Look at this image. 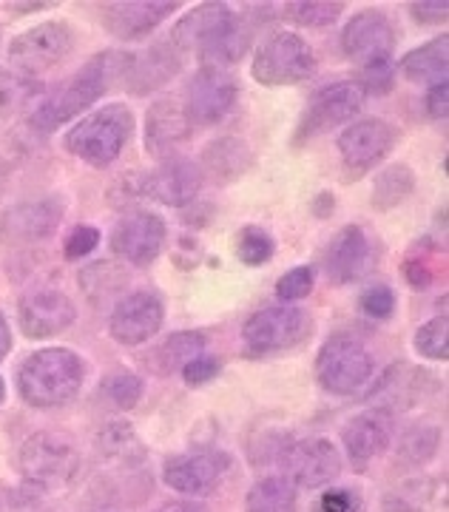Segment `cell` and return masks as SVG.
Listing matches in <instances>:
<instances>
[{"label": "cell", "mask_w": 449, "mask_h": 512, "mask_svg": "<svg viewBox=\"0 0 449 512\" xmlns=\"http://www.w3.org/2000/svg\"><path fill=\"white\" fill-rule=\"evenodd\" d=\"M20 330L29 339H49L69 328L74 322V305L66 293L43 288L20 299Z\"/></svg>", "instance_id": "15"}, {"label": "cell", "mask_w": 449, "mask_h": 512, "mask_svg": "<svg viewBox=\"0 0 449 512\" xmlns=\"http://www.w3.org/2000/svg\"><path fill=\"white\" fill-rule=\"evenodd\" d=\"M191 128L194 126L188 123V114L177 100H160L151 106L145 120V148L154 157L168 160L177 148L188 143Z\"/></svg>", "instance_id": "23"}, {"label": "cell", "mask_w": 449, "mask_h": 512, "mask_svg": "<svg viewBox=\"0 0 449 512\" xmlns=\"http://www.w3.org/2000/svg\"><path fill=\"white\" fill-rule=\"evenodd\" d=\"M393 77H396V69H393L390 57H387V60H376V63H367V66H364V83H361V89L376 94L390 92Z\"/></svg>", "instance_id": "42"}, {"label": "cell", "mask_w": 449, "mask_h": 512, "mask_svg": "<svg viewBox=\"0 0 449 512\" xmlns=\"http://www.w3.org/2000/svg\"><path fill=\"white\" fill-rule=\"evenodd\" d=\"M228 456L205 450V453H191V456H177L165 464V484L171 490L185 495H205L219 484V478L228 470Z\"/></svg>", "instance_id": "19"}, {"label": "cell", "mask_w": 449, "mask_h": 512, "mask_svg": "<svg viewBox=\"0 0 449 512\" xmlns=\"http://www.w3.org/2000/svg\"><path fill=\"white\" fill-rule=\"evenodd\" d=\"M3 396H6V384H3V376H0V404H3Z\"/></svg>", "instance_id": "51"}, {"label": "cell", "mask_w": 449, "mask_h": 512, "mask_svg": "<svg viewBox=\"0 0 449 512\" xmlns=\"http://www.w3.org/2000/svg\"><path fill=\"white\" fill-rule=\"evenodd\" d=\"M313 282H316V274H313L310 268H293V271H288V274L276 282V296H279L282 302L305 299L307 293L313 291Z\"/></svg>", "instance_id": "40"}, {"label": "cell", "mask_w": 449, "mask_h": 512, "mask_svg": "<svg viewBox=\"0 0 449 512\" xmlns=\"http://www.w3.org/2000/svg\"><path fill=\"white\" fill-rule=\"evenodd\" d=\"M202 188V168L191 160H165L143 180V191L162 205H188Z\"/></svg>", "instance_id": "21"}, {"label": "cell", "mask_w": 449, "mask_h": 512, "mask_svg": "<svg viewBox=\"0 0 449 512\" xmlns=\"http://www.w3.org/2000/svg\"><path fill=\"white\" fill-rule=\"evenodd\" d=\"M108 325H111V336L120 345H143L162 328L160 296L151 291H137L120 299Z\"/></svg>", "instance_id": "14"}, {"label": "cell", "mask_w": 449, "mask_h": 512, "mask_svg": "<svg viewBox=\"0 0 449 512\" xmlns=\"http://www.w3.org/2000/svg\"><path fill=\"white\" fill-rule=\"evenodd\" d=\"M359 507V493H353V490H327L319 498L313 512H359Z\"/></svg>", "instance_id": "45"}, {"label": "cell", "mask_w": 449, "mask_h": 512, "mask_svg": "<svg viewBox=\"0 0 449 512\" xmlns=\"http://www.w3.org/2000/svg\"><path fill=\"white\" fill-rule=\"evenodd\" d=\"M165 245V222L151 211H134L114 228L111 248L131 265H151Z\"/></svg>", "instance_id": "16"}, {"label": "cell", "mask_w": 449, "mask_h": 512, "mask_svg": "<svg viewBox=\"0 0 449 512\" xmlns=\"http://www.w3.org/2000/svg\"><path fill=\"white\" fill-rule=\"evenodd\" d=\"M248 163H251V151L236 137H225L219 143H211L205 151V168L219 180H231L236 174H242Z\"/></svg>", "instance_id": "30"}, {"label": "cell", "mask_w": 449, "mask_h": 512, "mask_svg": "<svg viewBox=\"0 0 449 512\" xmlns=\"http://www.w3.org/2000/svg\"><path fill=\"white\" fill-rule=\"evenodd\" d=\"M447 328H449L447 316H435V319H430L424 328H418V333H415V350H418L421 356H427V359L447 362L449 359Z\"/></svg>", "instance_id": "35"}, {"label": "cell", "mask_w": 449, "mask_h": 512, "mask_svg": "<svg viewBox=\"0 0 449 512\" xmlns=\"http://www.w3.org/2000/svg\"><path fill=\"white\" fill-rule=\"evenodd\" d=\"M18 470L29 484L43 487V490H57V487L72 484L77 478L80 456L66 441L46 436V433H37L20 447Z\"/></svg>", "instance_id": "5"}, {"label": "cell", "mask_w": 449, "mask_h": 512, "mask_svg": "<svg viewBox=\"0 0 449 512\" xmlns=\"http://www.w3.org/2000/svg\"><path fill=\"white\" fill-rule=\"evenodd\" d=\"M361 311L367 313L370 319H387L390 313L396 311V296L387 285H370L367 291L361 293Z\"/></svg>", "instance_id": "41"}, {"label": "cell", "mask_w": 449, "mask_h": 512, "mask_svg": "<svg viewBox=\"0 0 449 512\" xmlns=\"http://www.w3.org/2000/svg\"><path fill=\"white\" fill-rule=\"evenodd\" d=\"M157 512H202L199 504H191V501H185V504H168V507H162Z\"/></svg>", "instance_id": "50"}, {"label": "cell", "mask_w": 449, "mask_h": 512, "mask_svg": "<svg viewBox=\"0 0 449 512\" xmlns=\"http://www.w3.org/2000/svg\"><path fill=\"white\" fill-rule=\"evenodd\" d=\"M37 94H40V83H35V77L0 72V120H9L29 109Z\"/></svg>", "instance_id": "31"}, {"label": "cell", "mask_w": 449, "mask_h": 512, "mask_svg": "<svg viewBox=\"0 0 449 512\" xmlns=\"http://www.w3.org/2000/svg\"><path fill=\"white\" fill-rule=\"evenodd\" d=\"M364 100H367V92L361 89V83L344 80V83L324 86L310 97L305 114H302V123H299V131H296V140L305 143L310 137H316L319 131H327V128L350 120L353 114H359L364 109Z\"/></svg>", "instance_id": "9"}, {"label": "cell", "mask_w": 449, "mask_h": 512, "mask_svg": "<svg viewBox=\"0 0 449 512\" xmlns=\"http://www.w3.org/2000/svg\"><path fill=\"white\" fill-rule=\"evenodd\" d=\"M100 447L108 458H120L126 464L143 461V444L134 436V427L126 421H111L100 436Z\"/></svg>", "instance_id": "34"}, {"label": "cell", "mask_w": 449, "mask_h": 512, "mask_svg": "<svg viewBox=\"0 0 449 512\" xmlns=\"http://www.w3.org/2000/svg\"><path fill=\"white\" fill-rule=\"evenodd\" d=\"M9 350H12V333H9V325H6L3 313H0V359H3Z\"/></svg>", "instance_id": "49"}, {"label": "cell", "mask_w": 449, "mask_h": 512, "mask_svg": "<svg viewBox=\"0 0 449 512\" xmlns=\"http://www.w3.org/2000/svg\"><path fill=\"white\" fill-rule=\"evenodd\" d=\"M74 49V32L63 20H46L35 29L23 32L9 46V63L20 69L23 77L49 72Z\"/></svg>", "instance_id": "7"}, {"label": "cell", "mask_w": 449, "mask_h": 512, "mask_svg": "<svg viewBox=\"0 0 449 512\" xmlns=\"http://www.w3.org/2000/svg\"><path fill=\"white\" fill-rule=\"evenodd\" d=\"M177 9V3L168 0H145V3H108L103 6V23L120 40H137L151 29H157L162 20Z\"/></svg>", "instance_id": "24"}, {"label": "cell", "mask_w": 449, "mask_h": 512, "mask_svg": "<svg viewBox=\"0 0 449 512\" xmlns=\"http://www.w3.org/2000/svg\"><path fill=\"white\" fill-rule=\"evenodd\" d=\"M177 66H180L177 55L160 43L145 55L123 57V80L134 89V94H145L154 86H162L168 77H174Z\"/></svg>", "instance_id": "26"}, {"label": "cell", "mask_w": 449, "mask_h": 512, "mask_svg": "<svg viewBox=\"0 0 449 512\" xmlns=\"http://www.w3.org/2000/svg\"><path fill=\"white\" fill-rule=\"evenodd\" d=\"M342 12V3H290L285 6V18L296 20L299 26H330Z\"/></svg>", "instance_id": "37"}, {"label": "cell", "mask_w": 449, "mask_h": 512, "mask_svg": "<svg viewBox=\"0 0 449 512\" xmlns=\"http://www.w3.org/2000/svg\"><path fill=\"white\" fill-rule=\"evenodd\" d=\"M447 43L449 37H435L430 40L427 46H421V49H413L410 55L401 57V63H398V69L404 77H410L415 83H444L447 80Z\"/></svg>", "instance_id": "27"}, {"label": "cell", "mask_w": 449, "mask_h": 512, "mask_svg": "<svg viewBox=\"0 0 449 512\" xmlns=\"http://www.w3.org/2000/svg\"><path fill=\"white\" fill-rule=\"evenodd\" d=\"M415 177L407 165H390L387 171H381L373 185V205L381 211L396 208L398 202H404L413 194Z\"/></svg>", "instance_id": "33"}, {"label": "cell", "mask_w": 449, "mask_h": 512, "mask_svg": "<svg viewBox=\"0 0 449 512\" xmlns=\"http://www.w3.org/2000/svg\"><path fill=\"white\" fill-rule=\"evenodd\" d=\"M430 373L418 370L410 362H396L384 370V376L378 379L376 387L370 390L367 402L373 404L376 410L373 413H404V410H413L415 404L424 402V396L432 393Z\"/></svg>", "instance_id": "12"}, {"label": "cell", "mask_w": 449, "mask_h": 512, "mask_svg": "<svg viewBox=\"0 0 449 512\" xmlns=\"http://www.w3.org/2000/svg\"><path fill=\"white\" fill-rule=\"evenodd\" d=\"M100 242V231L91 225H80L74 228L69 239H66V259H80V256L91 254Z\"/></svg>", "instance_id": "44"}, {"label": "cell", "mask_w": 449, "mask_h": 512, "mask_svg": "<svg viewBox=\"0 0 449 512\" xmlns=\"http://www.w3.org/2000/svg\"><path fill=\"white\" fill-rule=\"evenodd\" d=\"M131 128H134V117L126 106H117V103L103 106L69 131L66 148L74 157L103 168L120 157V151L126 148L128 137H131Z\"/></svg>", "instance_id": "3"}, {"label": "cell", "mask_w": 449, "mask_h": 512, "mask_svg": "<svg viewBox=\"0 0 449 512\" xmlns=\"http://www.w3.org/2000/svg\"><path fill=\"white\" fill-rule=\"evenodd\" d=\"M373 262H376V254L367 234L359 225H347L342 234H336V239L330 242L324 254V271L333 285H347L367 274Z\"/></svg>", "instance_id": "18"}, {"label": "cell", "mask_w": 449, "mask_h": 512, "mask_svg": "<svg viewBox=\"0 0 449 512\" xmlns=\"http://www.w3.org/2000/svg\"><path fill=\"white\" fill-rule=\"evenodd\" d=\"M310 336V316L302 308L279 305L253 313L242 328V339L253 353H276L296 348Z\"/></svg>", "instance_id": "8"}, {"label": "cell", "mask_w": 449, "mask_h": 512, "mask_svg": "<svg viewBox=\"0 0 449 512\" xmlns=\"http://www.w3.org/2000/svg\"><path fill=\"white\" fill-rule=\"evenodd\" d=\"M342 439L347 456L353 458L359 467H364L367 461H373V458L381 456L390 447V424L378 413L356 416L344 427Z\"/></svg>", "instance_id": "25"}, {"label": "cell", "mask_w": 449, "mask_h": 512, "mask_svg": "<svg viewBox=\"0 0 449 512\" xmlns=\"http://www.w3.org/2000/svg\"><path fill=\"white\" fill-rule=\"evenodd\" d=\"M427 111H430V117H435V120L447 117V111H449L447 80H444V83H435L430 92H427Z\"/></svg>", "instance_id": "46"}, {"label": "cell", "mask_w": 449, "mask_h": 512, "mask_svg": "<svg viewBox=\"0 0 449 512\" xmlns=\"http://www.w3.org/2000/svg\"><path fill=\"white\" fill-rule=\"evenodd\" d=\"M63 217V205L60 200H37L20 202L15 208H9L0 220V237L6 242H40V239L52 237L54 228L60 225Z\"/></svg>", "instance_id": "20"}, {"label": "cell", "mask_w": 449, "mask_h": 512, "mask_svg": "<svg viewBox=\"0 0 449 512\" xmlns=\"http://www.w3.org/2000/svg\"><path fill=\"white\" fill-rule=\"evenodd\" d=\"M128 276L120 265L114 262H94L83 274H80V288L86 291L94 305H103L108 299H114L117 293L126 288Z\"/></svg>", "instance_id": "29"}, {"label": "cell", "mask_w": 449, "mask_h": 512, "mask_svg": "<svg viewBox=\"0 0 449 512\" xmlns=\"http://www.w3.org/2000/svg\"><path fill=\"white\" fill-rule=\"evenodd\" d=\"M219 370H222L219 359H214V356H197V359H191L188 365L182 367V379L191 387H199V384L211 382Z\"/></svg>", "instance_id": "43"}, {"label": "cell", "mask_w": 449, "mask_h": 512, "mask_svg": "<svg viewBox=\"0 0 449 512\" xmlns=\"http://www.w3.org/2000/svg\"><path fill=\"white\" fill-rule=\"evenodd\" d=\"M106 393L111 402L117 404L120 410H131L134 404L140 402L143 393V382L134 373H114L106 382Z\"/></svg>", "instance_id": "39"}, {"label": "cell", "mask_w": 449, "mask_h": 512, "mask_svg": "<svg viewBox=\"0 0 449 512\" xmlns=\"http://www.w3.org/2000/svg\"><path fill=\"white\" fill-rule=\"evenodd\" d=\"M438 441H441V436H438L435 427H413V430H407L404 439H401V458H404L407 464H421V461H427V458L435 456Z\"/></svg>", "instance_id": "36"}, {"label": "cell", "mask_w": 449, "mask_h": 512, "mask_svg": "<svg viewBox=\"0 0 449 512\" xmlns=\"http://www.w3.org/2000/svg\"><path fill=\"white\" fill-rule=\"evenodd\" d=\"M236 80L225 69H199L188 86L185 114L191 126L219 123L236 103Z\"/></svg>", "instance_id": "11"}, {"label": "cell", "mask_w": 449, "mask_h": 512, "mask_svg": "<svg viewBox=\"0 0 449 512\" xmlns=\"http://www.w3.org/2000/svg\"><path fill=\"white\" fill-rule=\"evenodd\" d=\"M114 55L94 57L91 63H86V69L80 74H74L72 80H66L57 92L35 111V126L40 131H54L57 126L69 123L72 117H77L80 111H86L94 106L103 92L108 89L111 77L117 74L120 66H114ZM123 60V57H120Z\"/></svg>", "instance_id": "2"}, {"label": "cell", "mask_w": 449, "mask_h": 512, "mask_svg": "<svg viewBox=\"0 0 449 512\" xmlns=\"http://www.w3.org/2000/svg\"><path fill=\"white\" fill-rule=\"evenodd\" d=\"M236 15L225 6V3H202L197 9H191L185 18L174 26L171 32V43L182 49V52H202L214 43L216 37L222 35Z\"/></svg>", "instance_id": "22"}, {"label": "cell", "mask_w": 449, "mask_h": 512, "mask_svg": "<svg viewBox=\"0 0 449 512\" xmlns=\"http://www.w3.org/2000/svg\"><path fill=\"white\" fill-rule=\"evenodd\" d=\"M236 256L245 262V265H265L273 256V239L262 231V228H245L239 245H236Z\"/></svg>", "instance_id": "38"}, {"label": "cell", "mask_w": 449, "mask_h": 512, "mask_svg": "<svg viewBox=\"0 0 449 512\" xmlns=\"http://www.w3.org/2000/svg\"><path fill=\"white\" fill-rule=\"evenodd\" d=\"M404 271H407V279H410V285H413V288H427V285H430L432 268L427 265V262H421V259L415 262V259H410Z\"/></svg>", "instance_id": "47"}, {"label": "cell", "mask_w": 449, "mask_h": 512, "mask_svg": "<svg viewBox=\"0 0 449 512\" xmlns=\"http://www.w3.org/2000/svg\"><path fill=\"white\" fill-rule=\"evenodd\" d=\"M373 370H376V362H373L370 350L364 348L353 333L330 336L316 359L319 384L327 393H336V396L356 393L373 376Z\"/></svg>", "instance_id": "4"}, {"label": "cell", "mask_w": 449, "mask_h": 512, "mask_svg": "<svg viewBox=\"0 0 449 512\" xmlns=\"http://www.w3.org/2000/svg\"><path fill=\"white\" fill-rule=\"evenodd\" d=\"M410 12L418 23H444L447 20V6H410Z\"/></svg>", "instance_id": "48"}, {"label": "cell", "mask_w": 449, "mask_h": 512, "mask_svg": "<svg viewBox=\"0 0 449 512\" xmlns=\"http://www.w3.org/2000/svg\"><path fill=\"white\" fill-rule=\"evenodd\" d=\"M398 131L384 120H361L342 131L339 137V151L347 165V171H353L356 177L367 174L370 168H376L396 146Z\"/></svg>", "instance_id": "13"}, {"label": "cell", "mask_w": 449, "mask_h": 512, "mask_svg": "<svg viewBox=\"0 0 449 512\" xmlns=\"http://www.w3.org/2000/svg\"><path fill=\"white\" fill-rule=\"evenodd\" d=\"M205 348V336L202 333H174L162 342L160 348L154 350V362L160 373H171L177 367H185L191 359L202 356Z\"/></svg>", "instance_id": "32"}, {"label": "cell", "mask_w": 449, "mask_h": 512, "mask_svg": "<svg viewBox=\"0 0 449 512\" xmlns=\"http://www.w3.org/2000/svg\"><path fill=\"white\" fill-rule=\"evenodd\" d=\"M248 512H296V487L285 476L256 481L248 493Z\"/></svg>", "instance_id": "28"}, {"label": "cell", "mask_w": 449, "mask_h": 512, "mask_svg": "<svg viewBox=\"0 0 449 512\" xmlns=\"http://www.w3.org/2000/svg\"><path fill=\"white\" fill-rule=\"evenodd\" d=\"M316 72V57L293 32L273 35L253 60V80L262 86H293Z\"/></svg>", "instance_id": "6"}, {"label": "cell", "mask_w": 449, "mask_h": 512, "mask_svg": "<svg viewBox=\"0 0 449 512\" xmlns=\"http://www.w3.org/2000/svg\"><path fill=\"white\" fill-rule=\"evenodd\" d=\"M282 467H285V478L293 487H324L333 478L342 473V456L336 453V447L327 439H305L296 441L282 450Z\"/></svg>", "instance_id": "10"}, {"label": "cell", "mask_w": 449, "mask_h": 512, "mask_svg": "<svg viewBox=\"0 0 449 512\" xmlns=\"http://www.w3.org/2000/svg\"><path fill=\"white\" fill-rule=\"evenodd\" d=\"M393 43H396V35H393L390 20L376 9H364L359 15H353V20L344 26V55L361 63V66L387 60L393 52Z\"/></svg>", "instance_id": "17"}, {"label": "cell", "mask_w": 449, "mask_h": 512, "mask_svg": "<svg viewBox=\"0 0 449 512\" xmlns=\"http://www.w3.org/2000/svg\"><path fill=\"white\" fill-rule=\"evenodd\" d=\"M86 379L83 359L66 348H46L32 353L18 373V390L23 402L37 410L69 404L80 393Z\"/></svg>", "instance_id": "1"}]
</instances>
